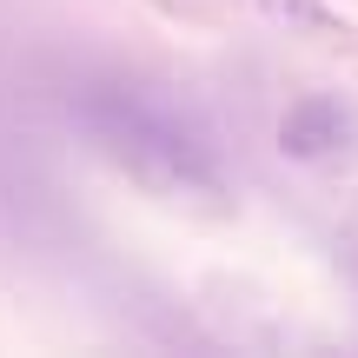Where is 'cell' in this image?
Segmentation results:
<instances>
[{
  "instance_id": "obj_3",
  "label": "cell",
  "mask_w": 358,
  "mask_h": 358,
  "mask_svg": "<svg viewBox=\"0 0 358 358\" xmlns=\"http://www.w3.org/2000/svg\"><path fill=\"white\" fill-rule=\"evenodd\" d=\"M272 13H279L285 27H306V34H332V7H325V0H266Z\"/></svg>"
},
{
  "instance_id": "obj_2",
  "label": "cell",
  "mask_w": 358,
  "mask_h": 358,
  "mask_svg": "<svg viewBox=\"0 0 358 358\" xmlns=\"http://www.w3.org/2000/svg\"><path fill=\"white\" fill-rule=\"evenodd\" d=\"M352 140H358V120L332 93H306V100L285 106V120H279V146L292 159H338Z\"/></svg>"
},
{
  "instance_id": "obj_1",
  "label": "cell",
  "mask_w": 358,
  "mask_h": 358,
  "mask_svg": "<svg viewBox=\"0 0 358 358\" xmlns=\"http://www.w3.org/2000/svg\"><path fill=\"white\" fill-rule=\"evenodd\" d=\"M66 120L93 140V153L133 173L140 186L199 192V199L226 192V166H219V146L206 140V127L133 73H73Z\"/></svg>"
}]
</instances>
